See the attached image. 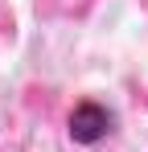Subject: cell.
<instances>
[{
	"mask_svg": "<svg viewBox=\"0 0 148 152\" xmlns=\"http://www.w3.org/2000/svg\"><path fill=\"white\" fill-rule=\"evenodd\" d=\"M111 127H115V115L103 107V103L95 99H86V103H78L70 111V140L74 144H99V140H107L111 136Z\"/></svg>",
	"mask_w": 148,
	"mask_h": 152,
	"instance_id": "6da1fadb",
	"label": "cell"
}]
</instances>
